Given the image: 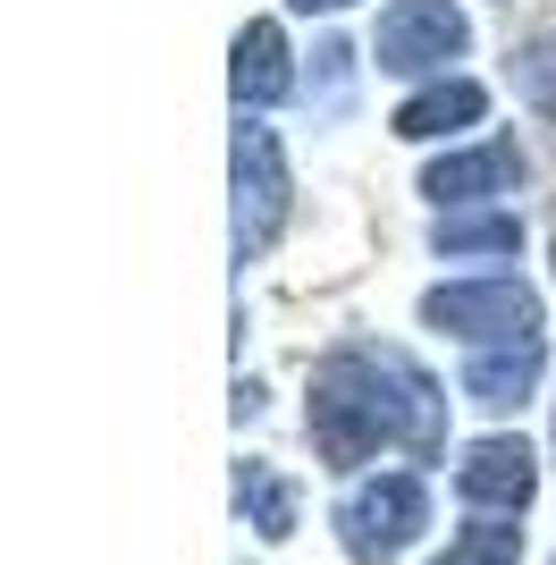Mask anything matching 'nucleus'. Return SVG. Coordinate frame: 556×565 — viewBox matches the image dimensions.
Segmentation results:
<instances>
[{"instance_id":"obj_12","label":"nucleus","mask_w":556,"mask_h":565,"mask_svg":"<svg viewBox=\"0 0 556 565\" xmlns=\"http://www.w3.org/2000/svg\"><path fill=\"white\" fill-rule=\"evenodd\" d=\"M430 245H439L447 262H498V254H514V245H523V220L463 203V212H439V220H430Z\"/></svg>"},{"instance_id":"obj_16","label":"nucleus","mask_w":556,"mask_h":565,"mask_svg":"<svg viewBox=\"0 0 556 565\" xmlns=\"http://www.w3.org/2000/svg\"><path fill=\"white\" fill-rule=\"evenodd\" d=\"M296 18H338V9H354V0H287Z\"/></svg>"},{"instance_id":"obj_1","label":"nucleus","mask_w":556,"mask_h":565,"mask_svg":"<svg viewBox=\"0 0 556 565\" xmlns=\"http://www.w3.org/2000/svg\"><path fill=\"white\" fill-rule=\"evenodd\" d=\"M303 430H312V456L329 472H363L379 448L430 456L447 448V388L421 372L405 347H379V338H346L312 363V405H303Z\"/></svg>"},{"instance_id":"obj_3","label":"nucleus","mask_w":556,"mask_h":565,"mask_svg":"<svg viewBox=\"0 0 556 565\" xmlns=\"http://www.w3.org/2000/svg\"><path fill=\"white\" fill-rule=\"evenodd\" d=\"M329 523L354 565H396L414 548V532H430V490H421V472H363V481H346Z\"/></svg>"},{"instance_id":"obj_2","label":"nucleus","mask_w":556,"mask_h":565,"mask_svg":"<svg viewBox=\"0 0 556 565\" xmlns=\"http://www.w3.org/2000/svg\"><path fill=\"white\" fill-rule=\"evenodd\" d=\"M228 245L236 262H261L296 212V169H287V143L278 127H261V110H236V143H228Z\"/></svg>"},{"instance_id":"obj_9","label":"nucleus","mask_w":556,"mask_h":565,"mask_svg":"<svg viewBox=\"0 0 556 565\" xmlns=\"http://www.w3.org/2000/svg\"><path fill=\"white\" fill-rule=\"evenodd\" d=\"M228 94H236V110H270V102L296 94V60H287V34H278L270 18H254L245 34H236V51H228Z\"/></svg>"},{"instance_id":"obj_6","label":"nucleus","mask_w":556,"mask_h":565,"mask_svg":"<svg viewBox=\"0 0 556 565\" xmlns=\"http://www.w3.org/2000/svg\"><path fill=\"white\" fill-rule=\"evenodd\" d=\"M456 498L472 515H523L539 498V456L523 439H506V430H489V439H472L456 456Z\"/></svg>"},{"instance_id":"obj_11","label":"nucleus","mask_w":556,"mask_h":565,"mask_svg":"<svg viewBox=\"0 0 556 565\" xmlns=\"http://www.w3.org/2000/svg\"><path fill=\"white\" fill-rule=\"evenodd\" d=\"M296 481L270 465V456H245L236 465V523L254 532V541H296Z\"/></svg>"},{"instance_id":"obj_4","label":"nucleus","mask_w":556,"mask_h":565,"mask_svg":"<svg viewBox=\"0 0 556 565\" xmlns=\"http://www.w3.org/2000/svg\"><path fill=\"white\" fill-rule=\"evenodd\" d=\"M463 51H472V18H463L456 0H388L379 25H371V60H379V76H414V85H430V76H456Z\"/></svg>"},{"instance_id":"obj_7","label":"nucleus","mask_w":556,"mask_h":565,"mask_svg":"<svg viewBox=\"0 0 556 565\" xmlns=\"http://www.w3.org/2000/svg\"><path fill=\"white\" fill-rule=\"evenodd\" d=\"M523 186V152H514V136H489L472 143V152H447V161L421 169V194L439 203V212H463V203H498V194Z\"/></svg>"},{"instance_id":"obj_8","label":"nucleus","mask_w":556,"mask_h":565,"mask_svg":"<svg viewBox=\"0 0 556 565\" xmlns=\"http://www.w3.org/2000/svg\"><path fill=\"white\" fill-rule=\"evenodd\" d=\"M548 372V347L539 338H498V347H463V397L481 414H514V405L539 388Z\"/></svg>"},{"instance_id":"obj_14","label":"nucleus","mask_w":556,"mask_h":565,"mask_svg":"<svg viewBox=\"0 0 556 565\" xmlns=\"http://www.w3.org/2000/svg\"><path fill=\"white\" fill-rule=\"evenodd\" d=\"M303 94H312V110H346V94H354V51L346 43H321L312 51V76H303Z\"/></svg>"},{"instance_id":"obj_10","label":"nucleus","mask_w":556,"mask_h":565,"mask_svg":"<svg viewBox=\"0 0 556 565\" xmlns=\"http://www.w3.org/2000/svg\"><path fill=\"white\" fill-rule=\"evenodd\" d=\"M489 94L472 85V76H430L421 94H405V110H396V136L405 143H439V136H463V127H481Z\"/></svg>"},{"instance_id":"obj_15","label":"nucleus","mask_w":556,"mask_h":565,"mask_svg":"<svg viewBox=\"0 0 556 565\" xmlns=\"http://www.w3.org/2000/svg\"><path fill=\"white\" fill-rule=\"evenodd\" d=\"M514 94L532 102V110L556 118V34H539V43L514 51Z\"/></svg>"},{"instance_id":"obj_13","label":"nucleus","mask_w":556,"mask_h":565,"mask_svg":"<svg viewBox=\"0 0 556 565\" xmlns=\"http://www.w3.org/2000/svg\"><path fill=\"white\" fill-rule=\"evenodd\" d=\"M514 523L523 515H472L430 565H523V532H514Z\"/></svg>"},{"instance_id":"obj_5","label":"nucleus","mask_w":556,"mask_h":565,"mask_svg":"<svg viewBox=\"0 0 556 565\" xmlns=\"http://www.w3.org/2000/svg\"><path fill=\"white\" fill-rule=\"evenodd\" d=\"M421 330L456 338V347H498V338H539V296L506 270L489 279H447L421 296Z\"/></svg>"}]
</instances>
